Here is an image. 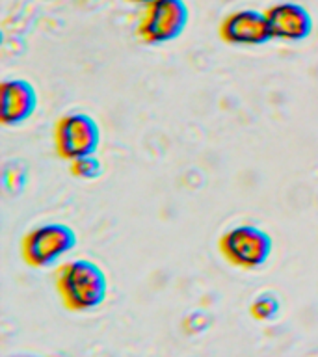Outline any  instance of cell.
<instances>
[{
    "label": "cell",
    "instance_id": "5b68a950",
    "mask_svg": "<svg viewBox=\"0 0 318 357\" xmlns=\"http://www.w3.org/2000/svg\"><path fill=\"white\" fill-rule=\"evenodd\" d=\"M52 138L56 155L73 162L82 156L97 155L103 134L93 116L86 112H69L56 121Z\"/></svg>",
    "mask_w": 318,
    "mask_h": 357
},
{
    "label": "cell",
    "instance_id": "3957f363",
    "mask_svg": "<svg viewBox=\"0 0 318 357\" xmlns=\"http://www.w3.org/2000/svg\"><path fill=\"white\" fill-rule=\"evenodd\" d=\"M218 250L229 264L240 270H255L272 255V236L257 225H234L218 240Z\"/></svg>",
    "mask_w": 318,
    "mask_h": 357
},
{
    "label": "cell",
    "instance_id": "9c48e42d",
    "mask_svg": "<svg viewBox=\"0 0 318 357\" xmlns=\"http://www.w3.org/2000/svg\"><path fill=\"white\" fill-rule=\"evenodd\" d=\"M2 183H4V190L10 195L21 194L28 183V167L24 166V162H8L2 172Z\"/></svg>",
    "mask_w": 318,
    "mask_h": 357
},
{
    "label": "cell",
    "instance_id": "52a82bcc",
    "mask_svg": "<svg viewBox=\"0 0 318 357\" xmlns=\"http://www.w3.org/2000/svg\"><path fill=\"white\" fill-rule=\"evenodd\" d=\"M38 91L26 78H8L0 82V123L15 127L36 114Z\"/></svg>",
    "mask_w": 318,
    "mask_h": 357
},
{
    "label": "cell",
    "instance_id": "6da1fadb",
    "mask_svg": "<svg viewBox=\"0 0 318 357\" xmlns=\"http://www.w3.org/2000/svg\"><path fill=\"white\" fill-rule=\"evenodd\" d=\"M54 287L67 311L86 312L105 303L108 275L97 262L73 259L58 268Z\"/></svg>",
    "mask_w": 318,
    "mask_h": 357
},
{
    "label": "cell",
    "instance_id": "30bf717a",
    "mask_svg": "<svg viewBox=\"0 0 318 357\" xmlns=\"http://www.w3.org/2000/svg\"><path fill=\"white\" fill-rule=\"evenodd\" d=\"M69 172L73 177L80 178V181H97L105 175V164L100 162L97 155H88L73 160L69 164Z\"/></svg>",
    "mask_w": 318,
    "mask_h": 357
},
{
    "label": "cell",
    "instance_id": "7c38bea8",
    "mask_svg": "<svg viewBox=\"0 0 318 357\" xmlns=\"http://www.w3.org/2000/svg\"><path fill=\"white\" fill-rule=\"evenodd\" d=\"M127 2H130V4H138V6H147L151 4V2H155V0H127Z\"/></svg>",
    "mask_w": 318,
    "mask_h": 357
},
{
    "label": "cell",
    "instance_id": "8992f818",
    "mask_svg": "<svg viewBox=\"0 0 318 357\" xmlns=\"http://www.w3.org/2000/svg\"><path fill=\"white\" fill-rule=\"evenodd\" d=\"M218 36L227 45L257 47L272 41L264 11L236 10L225 15L218 26Z\"/></svg>",
    "mask_w": 318,
    "mask_h": 357
},
{
    "label": "cell",
    "instance_id": "4fadbf2b",
    "mask_svg": "<svg viewBox=\"0 0 318 357\" xmlns=\"http://www.w3.org/2000/svg\"><path fill=\"white\" fill-rule=\"evenodd\" d=\"M11 357H41V356H33V354H17V356H11Z\"/></svg>",
    "mask_w": 318,
    "mask_h": 357
},
{
    "label": "cell",
    "instance_id": "7a4b0ae2",
    "mask_svg": "<svg viewBox=\"0 0 318 357\" xmlns=\"http://www.w3.org/2000/svg\"><path fill=\"white\" fill-rule=\"evenodd\" d=\"M78 236L75 229L66 223L50 222L24 233L21 240L22 261L30 268H47L77 248Z\"/></svg>",
    "mask_w": 318,
    "mask_h": 357
},
{
    "label": "cell",
    "instance_id": "8fae6325",
    "mask_svg": "<svg viewBox=\"0 0 318 357\" xmlns=\"http://www.w3.org/2000/svg\"><path fill=\"white\" fill-rule=\"evenodd\" d=\"M279 311H281V301L278 296L270 294V292L257 296L250 305V314L259 322H270L278 317Z\"/></svg>",
    "mask_w": 318,
    "mask_h": 357
},
{
    "label": "cell",
    "instance_id": "277c9868",
    "mask_svg": "<svg viewBox=\"0 0 318 357\" xmlns=\"http://www.w3.org/2000/svg\"><path fill=\"white\" fill-rule=\"evenodd\" d=\"M190 21V10L184 0H155L144 6L136 36L145 45L169 43L183 36Z\"/></svg>",
    "mask_w": 318,
    "mask_h": 357
},
{
    "label": "cell",
    "instance_id": "ba28073f",
    "mask_svg": "<svg viewBox=\"0 0 318 357\" xmlns=\"http://www.w3.org/2000/svg\"><path fill=\"white\" fill-rule=\"evenodd\" d=\"M272 39L303 41L312 32V17L305 6L298 2H278L264 10Z\"/></svg>",
    "mask_w": 318,
    "mask_h": 357
}]
</instances>
